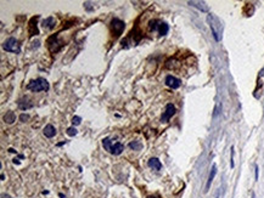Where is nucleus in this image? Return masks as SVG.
Masks as SVG:
<instances>
[{"label":"nucleus","mask_w":264,"mask_h":198,"mask_svg":"<svg viewBox=\"0 0 264 198\" xmlns=\"http://www.w3.org/2000/svg\"><path fill=\"white\" fill-rule=\"evenodd\" d=\"M207 22L211 27V31H212V34L216 39V41H220L222 40V37H223V23L222 21L213 14H209L207 16Z\"/></svg>","instance_id":"1"},{"label":"nucleus","mask_w":264,"mask_h":198,"mask_svg":"<svg viewBox=\"0 0 264 198\" xmlns=\"http://www.w3.org/2000/svg\"><path fill=\"white\" fill-rule=\"evenodd\" d=\"M27 90H31L33 92H39V91H48L50 85L46 79L44 78H38L35 80H32L31 83L27 84Z\"/></svg>","instance_id":"2"},{"label":"nucleus","mask_w":264,"mask_h":198,"mask_svg":"<svg viewBox=\"0 0 264 198\" xmlns=\"http://www.w3.org/2000/svg\"><path fill=\"white\" fill-rule=\"evenodd\" d=\"M102 146H104V148H105L106 151H109V152L112 153V154H116V156L121 154V153L124 151V146H123L121 142L112 144V141H111L109 137H105V139L102 140Z\"/></svg>","instance_id":"3"},{"label":"nucleus","mask_w":264,"mask_h":198,"mask_svg":"<svg viewBox=\"0 0 264 198\" xmlns=\"http://www.w3.org/2000/svg\"><path fill=\"white\" fill-rule=\"evenodd\" d=\"M3 49L8 52H14V54H20L21 52V46H20V43L16 38H9L4 41L3 44Z\"/></svg>","instance_id":"4"},{"label":"nucleus","mask_w":264,"mask_h":198,"mask_svg":"<svg viewBox=\"0 0 264 198\" xmlns=\"http://www.w3.org/2000/svg\"><path fill=\"white\" fill-rule=\"evenodd\" d=\"M124 28H125V25H124V22L122 20H119L117 17L112 18V21H111V33L113 35V39L118 38L123 33Z\"/></svg>","instance_id":"5"},{"label":"nucleus","mask_w":264,"mask_h":198,"mask_svg":"<svg viewBox=\"0 0 264 198\" xmlns=\"http://www.w3.org/2000/svg\"><path fill=\"white\" fill-rule=\"evenodd\" d=\"M48 48H49V50L52 52V54H56V52H58L60 50H61V48L63 46V43H61L60 40H58V35L57 34H55V35H51L49 39H48Z\"/></svg>","instance_id":"6"},{"label":"nucleus","mask_w":264,"mask_h":198,"mask_svg":"<svg viewBox=\"0 0 264 198\" xmlns=\"http://www.w3.org/2000/svg\"><path fill=\"white\" fill-rule=\"evenodd\" d=\"M174 114H175V106H174L173 104H168V105L165 106L164 112H163L162 116H161V122H162V123L169 122V119H170Z\"/></svg>","instance_id":"7"},{"label":"nucleus","mask_w":264,"mask_h":198,"mask_svg":"<svg viewBox=\"0 0 264 198\" xmlns=\"http://www.w3.org/2000/svg\"><path fill=\"white\" fill-rule=\"evenodd\" d=\"M39 16H34L31 18L29 25H28V32H29V37H34L39 34V29L37 27V21H38Z\"/></svg>","instance_id":"8"},{"label":"nucleus","mask_w":264,"mask_h":198,"mask_svg":"<svg viewBox=\"0 0 264 198\" xmlns=\"http://www.w3.org/2000/svg\"><path fill=\"white\" fill-rule=\"evenodd\" d=\"M165 84H167V86H169L172 89H179L180 85H182V80L173 77V75H167L165 77Z\"/></svg>","instance_id":"9"},{"label":"nucleus","mask_w":264,"mask_h":198,"mask_svg":"<svg viewBox=\"0 0 264 198\" xmlns=\"http://www.w3.org/2000/svg\"><path fill=\"white\" fill-rule=\"evenodd\" d=\"M17 105H18V108H21V110H23V111L29 110V108L33 107V104L29 101L28 97H22V98H20Z\"/></svg>","instance_id":"10"},{"label":"nucleus","mask_w":264,"mask_h":198,"mask_svg":"<svg viewBox=\"0 0 264 198\" xmlns=\"http://www.w3.org/2000/svg\"><path fill=\"white\" fill-rule=\"evenodd\" d=\"M188 4L194 6V8H196V9H199L202 12H208L209 11V8H208V5L205 2H189Z\"/></svg>","instance_id":"11"},{"label":"nucleus","mask_w":264,"mask_h":198,"mask_svg":"<svg viewBox=\"0 0 264 198\" xmlns=\"http://www.w3.org/2000/svg\"><path fill=\"white\" fill-rule=\"evenodd\" d=\"M147 165H149L150 168H152L153 170H157V171L162 169V163L159 162L158 158H151V159L147 162Z\"/></svg>","instance_id":"12"},{"label":"nucleus","mask_w":264,"mask_h":198,"mask_svg":"<svg viewBox=\"0 0 264 198\" xmlns=\"http://www.w3.org/2000/svg\"><path fill=\"white\" fill-rule=\"evenodd\" d=\"M43 27L45 28V29H54L55 28V25H56V20L54 18V17H48V18H45L44 21H43Z\"/></svg>","instance_id":"13"},{"label":"nucleus","mask_w":264,"mask_h":198,"mask_svg":"<svg viewBox=\"0 0 264 198\" xmlns=\"http://www.w3.org/2000/svg\"><path fill=\"white\" fill-rule=\"evenodd\" d=\"M44 135L46 136V137H49V139H51V137H54L55 135H56V129H55V127L54 125H51V124H48L45 128H44Z\"/></svg>","instance_id":"14"},{"label":"nucleus","mask_w":264,"mask_h":198,"mask_svg":"<svg viewBox=\"0 0 264 198\" xmlns=\"http://www.w3.org/2000/svg\"><path fill=\"white\" fill-rule=\"evenodd\" d=\"M216 174H217V165L213 164V167H212V169H211V173H209V176H208V180H207V185H206V190H205L206 192H208V190H209V187H211V183H212V181H213Z\"/></svg>","instance_id":"15"},{"label":"nucleus","mask_w":264,"mask_h":198,"mask_svg":"<svg viewBox=\"0 0 264 198\" xmlns=\"http://www.w3.org/2000/svg\"><path fill=\"white\" fill-rule=\"evenodd\" d=\"M169 31V26L165 23V22H159L158 25V28H157V32L159 33V35H165Z\"/></svg>","instance_id":"16"},{"label":"nucleus","mask_w":264,"mask_h":198,"mask_svg":"<svg viewBox=\"0 0 264 198\" xmlns=\"http://www.w3.org/2000/svg\"><path fill=\"white\" fill-rule=\"evenodd\" d=\"M15 120H16V114H15L12 111L6 112V114L4 116V122L8 123V124H12Z\"/></svg>","instance_id":"17"},{"label":"nucleus","mask_w":264,"mask_h":198,"mask_svg":"<svg viewBox=\"0 0 264 198\" xmlns=\"http://www.w3.org/2000/svg\"><path fill=\"white\" fill-rule=\"evenodd\" d=\"M129 148L133 151H140L142 148V144L140 141H132L129 144Z\"/></svg>","instance_id":"18"},{"label":"nucleus","mask_w":264,"mask_h":198,"mask_svg":"<svg viewBox=\"0 0 264 198\" xmlns=\"http://www.w3.org/2000/svg\"><path fill=\"white\" fill-rule=\"evenodd\" d=\"M77 133H78V131H77V129H75L74 127H69V128L67 129V135H68V136H75Z\"/></svg>","instance_id":"19"},{"label":"nucleus","mask_w":264,"mask_h":198,"mask_svg":"<svg viewBox=\"0 0 264 198\" xmlns=\"http://www.w3.org/2000/svg\"><path fill=\"white\" fill-rule=\"evenodd\" d=\"M80 123H82V118L78 117V116H74L73 119H72V124H73V127H74V125H79Z\"/></svg>","instance_id":"20"},{"label":"nucleus","mask_w":264,"mask_h":198,"mask_svg":"<svg viewBox=\"0 0 264 198\" xmlns=\"http://www.w3.org/2000/svg\"><path fill=\"white\" fill-rule=\"evenodd\" d=\"M20 120H21L22 123H26L27 120H29V116H28V114H25V113H22V114L20 116Z\"/></svg>","instance_id":"21"},{"label":"nucleus","mask_w":264,"mask_h":198,"mask_svg":"<svg viewBox=\"0 0 264 198\" xmlns=\"http://www.w3.org/2000/svg\"><path fill=\"white\" fill-rule=\"evenodd\" d=\"M230 151H231V157H230V167H231V168H234V165H235V164H234V146L231 147V150H230Z\"/></svg>","instance_id":"22"},{"label":"nucleus","mask_w":264,"mask_h":198,"mask_svg":"<svg viewBox=\"0 0 264 198\" xmlns=\"http://www.w3.org/2000/svg\"><path fill=\"white\" fill-rule=\"evenodd\" d=\"M258 165H256V180H258Z\"/></svg>","instance_id":"23"},{"label":"nucleus","mask_w":264,"mask_h":198,"mask_svg":"<svg viewBox=\"0 0 264 198\" xmlns=\"http://www.w3.org/2000/svg\"><path fill=\"white\" fill-rule=\"evenodd\" d=\"M2 198H11V196H9V194H5V193H3V194H2Z\"/></svg>","instance_id":"24"},{"label":"nucleus","mask_w":264,"mask_h":198,"mask_svg":"<svg viewBox=\"0 0 264 198\" xmlns=\"http://www.w3.org/2000/svg\"><path fill=\"white\" fill-rule=\"evenodd\" d=\"M12 162H14V163H15V164H20V160H18V159H17V158H15V159H14V160H12Z\"/></svg>","instance_id":"25"},{"label":"nucleus","mask_w":264,"mask_h":198,"mask_svg":"<svg viewBox=\"0 0 264 198\" xmlns=\"http://www.w3.org/2000/svg\"><path fill=\"white\" fill-rule=\"evenodd\" d=\"M9 152H11V153H17V152H16L14 148H10V150H9Z\"/></svg>","instance_id":"26"},{"label":"nucleus","mask_w":264,"mask_h":198,"mask_svg":"<svg viewBox=\"0 0 264 198\" xmlns=\"http://www.w3.org/2000/svg\"><path fill=\"white\" fill-rule=\"evenodd\" d=\"M147 198H159V197H157V196H149Z\"/></svg>","instance_id":"27"},{"label":"nucleus","mask_w":264,"mask_h":198,"mask_svg":"<svg viewBox=\"0 0 264 198\" xmlns=\"http://www.w3.org/2000/svg\"><path fill=\"white\" fill-rule=\"evenodd\" d=\"M60 197H61V198H65V196H63L62 193H60Z\"/></svg>","instance_id":"28"},{"label":"nucleus","mask_w":264,"mask_h":198,"mask_svg":"<svg viewBox=\"0 0 264 198\" xmlns=\"http://www.w3.org/2000/svg\"><path fill=\"white\" fill-rule=\"evenodd\" d=\"M252 198H256V194H254V193H252Z\"/></svg>","instance_id":"29"}]
</instances>
